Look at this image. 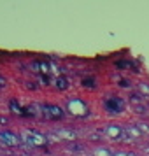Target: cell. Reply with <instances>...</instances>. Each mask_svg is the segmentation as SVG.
Listing matches in <instances>:
<instances>
[{"instance_id": "cell-1", "label": "cell", "mask_w": 149, "mask_h": 156, "mask_svg": "<svg viewBox=\"0 0 149 156\" xmlns=\"http://www.w3.org/2000/svg\"><path fill=\"white\" fill-rule=\"evenodd\" d=\"M105 111L111 114H119L123 112V109H125V102L119 98V97H111V98L105 100Z\"/></svg>"}, {"instance_id": "cell-2", "label": "cell", "mask_w": 149, "mask_h": 156, "mask_svg": "<svg viewBox=\"0 0 149 156\" xmlns=\"http://www.w3.org/2000/svg\"><path fill=\"white\" fill-rule=\"evenodd\" d=\"M44 109H46V111H49V114H48L49 118H55V119H56V118H62V111H60L58 107H51V105H46V107H44Z\"/></svg>"}, {"instance_id": "cell-3", "label": "cell", "mask_w": 149, "mask_h": 156, "mask_svg": "<svg viewBox=\"0 0 149 156\" xmlns=\"http://www.w3.org/2000/svg\"><path fill=\"white\" fill-rule=\"evenodd\" d=\"M0 139H7V140H5V144H12V146H14V144H18V142H16V137L12 133H9V132L0 133Z\"/></svg>"}, {"instance_id": "cell-4", "label": "cell", "mask_w": 149, "mask_h": 156, "mask_svg": "<svg viewBox=\"0 0 149 156\" xmlns=\"http://www.w3.org/2000/svg\"><path fill=\"white\" fill-rule=\"evenodd\" d=\"M56 84H58V88H60V90H63V88H67V86H69V81H67L65 77H60L56 81Z\"/></svg>"}, {"instance_id": "cell-5", "label": "cell", "mask_w": 149, "mask_h": 156, "mask_svg": "<svg viewBox=\"0 0 149 156\" xmlns=\"http://www.w3.org/2000/svg\"><path fill=\"white\" fill-rule=\"evenodd\" d=\"M84 84H86V86H95V84H93V81H91V79H86V81H84Z\"/></svg>"}]
</instances>
